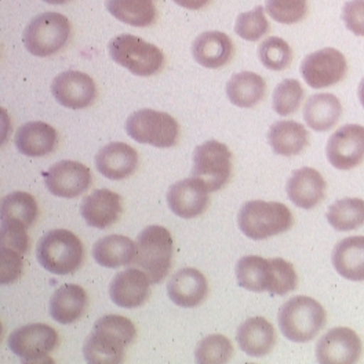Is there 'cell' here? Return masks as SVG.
<instances>
[{"mask_svg":"<svg viewBox=\"0 0 364 364\" xmlns=\"http://www.w3.org/2000/svg\"><path fill=\"white\" fill-rule=\"evenodd\" d=\"M236 279L240 287L272 296H286L296 290L298 276L291 262L283 258H262L258 255L242 257L236 264Z\"/></svg>","mask_w":364,"mask_h":364,"instance_id":"6da1fadb","label":"cell"},{"mask_svg":"<svg viewBox=\"0 0 364 364\" xmlns=\"http://www.w3.org/2000/svg\"><path fill=\"white\" fill-rule=\"evenodd\" d=\"M136 337V326L130 318L107 315L98 318L83 345V356L92 364H119L124 350Z\"/></svg>","mask_w":364,"mask_h":364,"instance_id":"7a4b0ae2","label":"cell"},{"mask_svg":"<svg viewBox=\"0 0 364 364\" xmlns=\"http://www.w3.org/2000/svg\"><path fill=\"white\" fill-rule=\"evenodd\" d=\"M282 334L296 343L312 341L327 321L326 309L311 296H296L286 301L277 315Z\"/></svg>","mask_w":364,"mask_h":364,"instance_id":"3957f363","label":"cell"},{"mask_svg":"<svg viewBox=\"0 0 364 364\" xmlns=\"http://www.w3.org/2000/svg\"><path fill=\"white\" fill-rule=\"evenodd\" d=\"M294 217L290 208L279 202L250 200L239 210L237 225L252 240H265L290 230Z\"/></svg>","mask_w":364,"mask_h":364,"instance_id":"277c9868","label":"cell"},{"mask_svg":"<svg viewBox=\"0 0 364 364\" xmlns=\"http://www.w3.org/2000/svg\"><path fill=\"white\" fill-rule=\"evenodd\" d=\"M36 258L50 273L70 274L83 264V243L68 229H53L39 240Z\"/></svg>","mask_w":364,"mask_h":364,"instance_id":"5b68a950","label":"cell"},{"mask_svg":"<svg viewBox=\"0 0 364 364\" xmlns=\"http://www.w3.org/2000/svg\"><path fill=\"white\" fill-rule=\"evenodd\" d=\"M136 243V252L133 267L145 273L151 283H159L171 268V233L164 227L149 225L138 235Z\"/></svg>","mask_w":364,"mask_h":364,"instance_id":"8992f818","label":"cell"},{"mask_svg":"<svg viewBox=\"0 0 364 364\" xmlns=\"http://www.w3.org/2000/svg\"><path fill=\"white\" fill-rule=\"evenodd\" d=\"M108 53L116 64L141 77L158 73L164 64L163 51L158 46L129 33L111 39Z\"/></svg>","mask_w":364,"mask_h":364,"instance_id":"52a82bcc","label":"cell"},{"mask_svg":"<svg viewBox=\"0 0 364 364\" xmlns=\"http://www.w3.org/2000/svg\"><path fill=\"white\" fill-rule=\"evenodd\" d=\"M70 36L69 20L54 11H46L33 17L23 33L25 48L35 57H50L68 43Z\"/></svg>","mask_w":364,"mask_h":364,"instance_id":"ba28073f","label":"cell"},{"mask_svg":"<svg viewBox=\"0 0 364 364\" xmlns=\"http://www.w3.org/2000/svg\"><path fill=\"white\" fill-rule=\"evenodd\" d=\"M124 129L136 142L156 148H171L180 138L178 122L171 114L155 109H139L130 114Z\"/></svg>","mask_w":364,"mask_h":364,"instance_id":"9c48e42d","label":"cell"},{"mask_svg":"<svg viewBox=\"0 0 364 364\" xmlns=\"http://www.w3.org/2000/svg\"><path fill=\"white\" fill-rule=\"evenodd\" d=\"M232 176V154L225 144L211 139L196 146L192 177L205 183L208 192L220 191Z\"/></svg>","mask_w":364,"mask_h":364,"instance_id":"30bf717a","label":"cell"},{"mask_svg":"<svg viewBox=\"0 0 364 364\" xmlns=\"http://www.w3.org/2000/svg\"><path fill=\"white\" fill-rule=\"evenodd\" d=\"M58 333L48 324L32 323L14 330L9 346L23 363H48L50 353L58 346Z\"/></svg>","mask_w":364,"mask_h":364,"instance_id":"8fae6325","label":"cell"},{"mask_svg":"<svg viewBox=\"0 0 364 364\" xmlns=\"http://www.w3.org/2000/svg\"><path fill=\"white\" fill-rule=\"evenodd\" d=\"M348 73L345 55L337 48H321L308 54L301 63V75L312 89H327L338 85Z\"/></svg>","mask_w":364,"mask_h":364,"instance_id":"7c38bea8","label":"cell"},{"mask_svg":"<svg viewBox=\"0 0 364 364\" xmlns=\"http://www.w3.org/2000/svg\"><path fill=\"white\" fill-rule=\"evenodd\" d=\"M92 176L87 166L73 160H61L45 174L46 188L50 193L64 199H73L89 191Z\"/></svg>","mask_w":364,"mask_h":364,"instance_id":"4fadbf2b","label":"cell"},{"mask_svg":"<svg viewBox=\"0 0 364 364\" xmlns=\"http://www.w3.org/2000/svg\"><path fill=\"white\" fill-rule=\"evenodd\" d=\"M326 154L330 164L338 170H352L364 161V127L345 124L328 138Z\"/></svg>","mask_w":364,"mask_h":364,"instance_id":"5bb4252c","label":"cell"},{"mask_svg":"<svg viewBox=\"0 0 364 364\" xmlns=\"http://www.w3.org/2000/svg\"><path fill=\"white\" fill-rule=\"evenodd\" d=\"M363 353L359 336L348 327H336L327 331L316 345V359L321 364L358 363Z\"/></svg>","mask_w":364,"mask_h":364,"instance_id":"9a60e30c","label":"cell"},{"mask_svg":"<svg viewBox=\"0 0 364 364\" xmlns=\"http://www.w3.org/2000/svg\"><path fill=\"white\" fill-rule=\"evenodd\" d=\"M51 94L63 107L77 111L94 102L97 86L90 75L80 70H65L53 80Z\"/></svg>","mask_w":364,"mask_h":364,"instance_id":"2e32d148","label":"cell"},{"mask_svg":"<svg viewBox=\"0 0 364 364\" xmlns=\"http://www.w3.org/2000/svg\"><path fill=\"white\" fill-rule=\"evenodd\" d=\"M166 199L170 210L185 220L202 215L210 202L205 183L195 177L173 183L167 191Z\"/></svg>","mask_w":364,"mask_h":364,"instance_id":"e0dca14e","label":"cell"},{"mask_svg":"<svg viewBox=\"0 0 364 364\" xmlns=\"http://www.w3.org/2000/svg\"><path fill=\"white\" fill-rule=\"evenodd\" d=\"M123 213L122 198L109 189H95L85 196L80 205V214L87 225L97 229L112 227Z\"/></svg>","mask_w":364,"mask_h":364,"instance_id":"ac0fdd59","label":"cell"},{"mask_svg":"<svg viewBox=\"0 0 364 364\" xmlns=\"http://www.w3.org/2000/svg\"><path fill=\"white\" fill-rule=\"evenodd\" d=\"M289 199L299 208L312 210L323 202L327 192V182L318 170L302 167L296 170L286 185Z\"/></svg>","mask_w":364,"mask_h":364,"instance_id":"d6986e66","label":"cell"},{"mask_svg":"<svg viewBox=\"0 0 364 364\" xmlns=\"http://www.w3.org/2000/svg\"><path fill=\"white\" fill-rule=\"evenodd\" d=\"M149 277L138 268L116 273L109 284V296L120 308L134 309L149 298Z\"/></svg>","mask_w":364,"mask_h":364,"instance_id":"ffe728a7","label":"cell"},{"mask_svg":"<svg viewBox=\"0 0 364 364\" xmlns=\"http://www.w3.org/2000/svg\"><path fill=\"white\" fill-rule=\"evenodd\" d=\"M97 170L108 180L120 181L130 177L138 166L136 149L124 142H111L95 155Z\"/></svg>","mask_w":364,"mask_h":364,"instance_id":"44dd1931","label":"cell"},{"mask_svg":"<svg viewBox=\"0 0 364 364\" xmlns=\"http://www.w3.org/2000/svg\"><path fill=\"white\" fill-rule=\"evenodd\" d=\"M208 293L205 274L195 268H183L174 273L167 283L170 299L182 308H195L200 305Z\"/></svg>","mask_w":364,"mask_h":364,"instance_id":"7402d4cb","label":"cell"},{"mask_svg":"<svg viewBox=\"0 0 364 364\" xmlns=\"http://www.w3.org/2000/svg\"><path fill=\"white\" fill-rule=\"evenodd\" d=\"M195 61L208 69L223 68L233 57V43L227 33L208 31L200 33L192 45Z\"/></svg>","mask_w":364,"mask_h":364,"instance_id":"603a6c76","label":"cell"},{"mask_svg":"<svg viewBox=\"0 0 364 364\" xmlns=\"http://www.w3.org/2000/svg\"><path fill=\"white\" fill-rule=\"evenodd\" d=\"M240 349L251 358H262L271 353L276 343L272 323L265 318H250L240 324L236 333Z\"/></svg>","mask_w":364,"mask_h":364,"instance_id":"cb8c5ba5","label":"cell"},{"mask_svg":"<svg viewBox=\"0 0 364 364\" xmlns=\"http://www.w3.org/2000/svg\"><path fill=\"white\" fill-rule=\"evenodd\" d=\"M17 149L29 158H43L50 155L57 144V130L45 122H28L16 133Z\"/></svg>","mask_w":364,"mask_h":364,"instance_id":"d4e9b609","label":"cell"},{"mask_svg":"<svg viewBox=\"0 0 364 364\" xmlns=\"http://www.w3.org/2000/svg\"><path fill=\"white\" fill-rule=\"evenodd\" d=\"M87 293L79 284H64L50 298V316L61 324H72L87 308Z\"/></svg>","mask_w":364,"mask_h":364,"instance_id":"484cf974","label":"cell"},{"mask_svg":"<svg viewBox=\"0 0 364 364\" xmlns=\"http://www.w3.org/2000/svg\"><path fill=\"white\" fill-rule=\"evenodd\" d=\"M342 116L341 101L330 92L311 95L304 107V120L314 132L324 133L331 130Z\"/></svg>","mask_w":364,"mask_h":364,"instance_id":"4316f807","label":"cell"},{"mask_svg":"<svg viewBox=\"0 0 364 364\" xmlns=\"http://www.w3.org/2000/svg\"><path fill=\"white\" fill-rule=\"evenodd\" d=\"M331 261L343 279L364 282V236H350L338 242Z\"/></svg>","mask_w":364,"mask_h":364,"instance_id":"83f0119b","label":"cell"},{"mask_svg":"<svg viewBox=\"0 0 364 364\" xmlns=\"http://www.w3.org/2000/svg\"><path fill=\"white\" fill-rule=\"evenodd\" d=\"M268 142L273 152L280 156H296L309 144L308 130L294 120H279L268 132Z\"/></svg>","mask_w":364,"mask_h":364,"instance_id":"f1b7e54d","label":"cell"},{"mask_svg":"<svg viewBox=\"0 0 364 364\" xmlns=\"http://www.w3.org/2000/svg\"><path fill=\"white\" fill-rule=\"evenodd\" d=\"M136 243L123 235H109L94 243L92 257L104 268H120L133 262Z\"/></svg>","mask_w":364,"mask_h":364,"instance_id":"f546056e","label":"cell"},{"mask_svg":"<svg viewBox=\"0 0 364 364\" xmlns=\"http://www.w3.org/2000/svg\"><path fill=\"white\" fill-rule=\"evenodd\" d=\"M225 90L229 101L233 105L239 108H252L264 100L267 94V83L258 73L245 70L232 75Z\"/></svg>","mask_w":364,"mask_h":364,"instance_id":"4dcf8cb0","label":"cell"},{"mask_svg":"<svg viewBox=\"0 0 364 364\" xmlns=\"http://www.w3.org/2000/svg\"><path fill=\"white\" fill-rule=\"evenodd\" d=\"M105 7L116 20L136 28L152 25L158 16L154 0H105Z\"/></svg>","mask_w":364,"mask_h":364,"instance_id":"1f68e13d","label":"cell"},{"mask_svg":"<svg viewBox=\"0 0 364 364\" xmlns=\"http://www.w3.org/2000/svg\"><path fill=\"white\" fill-rule=\"evenodd\" d=\"M327 221L338 232H349L364 225V200L345 198L334 202L327 211Z\"/></svg>","mask_w":364,"mask_h":364,"instance_id":"d6a6232c","label":"cell"},{"mask_svg":"<svg viewBox=\"0 0 364 364\" xmlns=\"http://www.w3.org/2000/svg\"><path fill=\"white\" fill-rule=\"evenodd\" d=\"M38 203L26 192H13L1 200V220H14L31 227L38 218Z\"/></svg>","mask_w":364,"mask_h":364,"instance_id":"836d02e7","label":"cell"},{"mask_svg":"<svg viewBox=\"0 0 364 364\" xmlns=\"http://www.w3.org/2000/svg\"><path fill=\"white\" fill-rule=\"evenodd\" d=\"M261 64L271 70H284L293 63V50L282 38L271 36L258 46Z\"/></svg>","mask_w":364,"mask_h":364,"instance_id":"e575fe53","label":"cell"},{"mask_svg":"<svg viewBox=\"0 0 364 364\" xmlns=\"http://www.w3.org/2000/svg\"><path fill=\"white\" fill-rule=\"evenodd\" d=\"M233 355L232 342L225 336L213 334L198 343L195 360L199 364L227 363Z\"/></svg>","mask_w":364,"mask_h":364,"instance_id":"d590c367","label":"cell"},{"mask_svg":"<svg viewBox=\"0 0 364 364\" xmlns=\"http://www.w3.org/2000/svg\"><path fill=\"white\" fill-rule=\"evenodd\" d=\"M304 89L296 79H284L273 91V111L280 116L296 114L304 100Z\"/></svg>","mask_w":364,"mask_h":364,"instance_id":"8d00e7d4","label":"cell"},{"mask_svg":"<svg viewBox=\"0 0 364 364\" xmlns=\"http://www.w3.org/2000/svg\"><path fill=\"white\" fill-rule=\"evenodd\" d=\"M235 32L245 41L257 42L269 32V23L265 17L262 6H257L251 11L237 16L235 23Z\"/></svg>","mask_w":364,"mask_h":364,"instance_id":"74e56055","label":"cell"},{"mask_svg":"<svg viewBox=\"0 0 364 364\" xmlns=\"http://www.w3.org/2000/svg\"><path fill=\"white\" fill-rule=\"evenodd\" d=\"M265 10L276 23L293 25L305 18L308 0H267Z\"/></svg>","mask_w":364,"mask_h":364,"instance_id":"f35d334b","label":"cell"},{"mask_svg":"<svg viewBox=\"0 0 364 364\" xmlns=\"http://www.w3.org/2000/svg\"><path fill=\"white\" fill-rule=\"evenodd\" d=\"M26 228L14 220H1V247L13 249L23 255L29 246Z\"/></svg>","mask_w":364,"mask_h":364,"instance_id":"ab89813d","label":"cell"},{"mask_svg":"<svg viewBox=\"0 0 364 364\" xmlns=\"http://www.w3.org/2000/svg\"><path fill=\"white\" fill-rule=\"evenodd\" d=\"M23 254L18 251L1 247L0 254V282L1 284H10L16 282L23 272Z\"/></svg>","mask_w":364,"mask_h":364,"instance_id":"60d3db41","label":"cell"},{"mask_svg":"<svg viewBox=\"0 0 364 364\" xmlns=\"http://www.w3.org/2000/svg\"><path fill=\"white\" fill-rule=\"evenodd\" d=\"M342 21L356 36L364 38V0H349L342 9Z\"/></svg>","mask_w":364,"mask_h":364,"instance_id":"b9f144b4","label":"cell"},{"mask_svg":"<svg viewBox=\"0 0 364 364\" xmlns=\"http://www.w3.org/2000/svg\"><path fill=\"white\" fill-rule=\"evenodd\" d=\"M208 1L210 0H174V3L188 10H200Z\"/></svg>","mask_w":364,"mask_h":364,"instance_id":"7bdbcfd3","label":"cell"},{"mask_svg":"<svg viewBox=\"0 0 364 364\" xmlns=\"http://www.w3.org/2000/svg\"><path fill=\"white\" fill-rule=\"evenodd\" d=\"M358 95H359V100H360V102H362V107L364 108V77L363 80L360 82V85H359V90H358Z\"/></svg>","mask_w":364,"mask_h":364,"instance_id":"ee69618b","label":"cell"},{"mask_svg":"<svg viewBox=\"0 0 364 364\" xmlns=\"http://www.w3.org/2000/svg\"><path fill=\"white\" fill-rule=\"evenodd\" d=\"M43 1L48 4H65V3H68L69 0H43Z\"/></svg>","mask_w":364,"mask_h":364,"instance_id":"f6af8a7d","label":"cell"}]
</instances>
